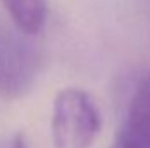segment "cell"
Returning <instances> with one entry per match:
<instances>
[{
    "label": "cell",
    "instance_id": "7a4b0ae2",
    "mask_svg": "<svg viewBox=\"0 0 150 148\" xmlns=\"http://www.w3.org/2000/svg\"><path fill=\"white\" fill-rule=\"evenodd\" d=\"M110 148H150V72L138 84Z\"/></svg>",
    "mask_w": 150,
    "mask_h": 148
},
{
    "label": "cell",
    "instance_id": "3957f363",
    "mask_svg": "<svg viewBox=\"0 0 150 148\" xmlns=\"http://www.w3.org/2000/svg\"><path fill=\"white\" fill-rule=\"evenodd\" d=\"M16 28L25 35H37L45 21L44 0H2Z\"/></svg>",
    "mask_w": 150,
    "mask_h": 148
},
{
    "label": "cell",
    "instance_id": "6da1fadb",
    "mask_svg": "<svg viewBox=\"0 0 150 148\" xmlns=\"http://www.w3.org/2000/svg\"><path fill=\"white\" fill-rule=\"evenodd\" d=\"M100 129L101 115L91 94L79 87L58 91L51 115L54 148H91Z\"/></svg>",
    "mask_w": 150,
    "mask_h": 148
},
{
    "label": "cell",
    "instance_id": "277c9868",
    "mask_svg": "<svg viewBox=\"0 0 150 148\" xmlns=\"http://www.w3.org/2000/svg\"><path fill=\"white\" fill-rule=\"evenodd\" d=\"M11 148H28V145H26L25 138H23L21 134H18V136L14 138V141H12V145H11Z\"/></svg>",
    "mask_w": 150,
    "mask_h": 148
}]
</instances>
